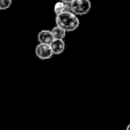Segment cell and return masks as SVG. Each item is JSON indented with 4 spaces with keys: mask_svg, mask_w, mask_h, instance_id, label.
<instances>
[{
    "mask_svg": "<svg viewBox=\"0 0 130 130\" xmlns=\"http://www.w3.org/2000/svg\"><path fill=\"white\" fill-rule=\"evenodd\" d=\"M56 25L62 28L66 32L74 31L79 27V19L78 15L73 13L72 12H63L55 17Z\"/></svg>",
    "mask_w": 130,
    "mask_h": 130,
    "instance_id": "6da1fadb",
    "label": "cell"
},
{
    "mask_svg": "<svg viewBox=\"0 0 130 130\" xmlns=\"http://www.w3.org/2000/svg\"><path fill=\"white\" fill-rule=\"evenodd\" d=\"M70 6L71 11L76 15L87 14L92 7L90 0H73Z\"/></svg>",
    "mask_w": 130,
    "mask_h": 130,
    "instance_id": "7a4b0ae2",
    "label": "cell"
},
{
    "mask_svg": "<svg viewBox=\"0 0 130 130\" xmlns=\"http://www.w3.org/2000/svg\"><path fill=\"white\" fill-rule=\"evenodd\" d=\"M35 54L37 57L40 60H49L54 55L50 45L40 43L35 48Z\"/></svg>",
    "mask_w": 130,
    "mask_h": 130,
    "instance_id": "3957f363",
    "label": "cell"
},
{
    "mask_svg": "<svg viewBox=\"0 0 130 130\" xmlns=\"http://www.w3.org/2000/svg\"><path fill=\"white\" fill-rule=\"evenodd\" d=\"M54 39L53 33L51 30L48 29H42L38 34V40L40 44H45V45H50Z\"/></svg>",
    "mask_w": 130,
    "mask_h": 130,
    "instance_id": "277c9868",
    "label": "cell"
},
{
    "mask_svg": "<svg viewBox=\"0 0 130 130\" xmlns=\"http://www.w3.org/2000/svg\"><path fill=\"white\" fill-rule=\"evenodd\" d=\"M50 46L54 55H59L64 52L66 45L63 39H54L50 44Z\"/></svg>",
    "mask_w": 130,
    "mask_h": 130,
    "instance_id": "5b68a950",
    "label": "cell"
},
{
    "mask_svg": "<svg viewBox=\"0 0 130 130\" xmlns=\"http://www.w3.org/2000/svg\"><path fill=\"white\" fill-rule=\"evenodd\" d=\"M67 11L71 12L70 4L64 3L62 1H59V2L55 3V5L54 6V12L55 13V15H59L61 13H62L63 12H67Z\"/></svg>",
    "mask_w": 130,
    "mask_h": 130,
    "instance_id": "8992f818",
    "label": "cell"
},
{
    "mask_svg": "<svg viewBox=\"0 0 130 130\" xmlns=\"http://www.w3.org/2000/svg\"><path fill=\"white\" fill-rule=\"evenodd\" d=\"M51 31H52L54 39H64L65 36H66V31L58 25L53 28Z\"/></svg>",
    "mask_w": 130,
    "mask_h": 130,
    "instance_id": "52a82bcc",
    "label": "cell"
},
{
    "mask_svg": "<svg viewBox=\"0 0 130 130\" xmlns=\"http://www.w3.org/2000/svg\"><path fill=\"white\" fill-rule=\"evenodd\" d=\"M12 0H0V10H6L12 6Z\"/></svg>",
    "mask_w": 130,
    "mask_h": 130,
    "instance_id": "ba28073f",
    "label": "cell"
},
{
    "mask_svg": "<svg viewBox=\"0 0 130 130\" xmlns=\"http://www.w3.org/2000/svg\"><path fill=\"white\" fill-rule=\"evenodd\" d=\"M61 1H62V2H64V3H67V4H71L73 0H61Z\"/></svg>",
    "mask_w": 130,
    "mask_h": 130,
    "instance_id": "9c48e42d",
    "label": "cell"
},
{
    "mask_svg": "<svg viewBox=\"0 0 130 130\" xmlns=\"http://www.w3.org/2000/svg\"><path fill=\"white\" fill-rule=\"evenodd\" d=\"M126 130H130V123H129V124L127 125V126H126Z\"/></svg>",
    "mask_w": 130,
    "mask_h": 130,
    "instance_id": "30bf717a",
    "label": "cell"
}]
</instances>
